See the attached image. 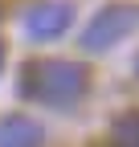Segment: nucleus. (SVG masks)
I'll list each match as a JSON object with an SVG mask.
<instances>
[{
    "label": "nucleus",
    "instance_id": "2",
    "mask_svg": "<svg viewBox=\"0 0 139 147\" xmlns=\"http://www.w3.org/2000/svg\"><path fill=\"white\" fill-rule=\"evenodd\" d=\"M135 29H139V4H131V0H111L82 29V49L86 53H107L123 37H131Z\"/></svg>",
    "mask_w": 139,
    "mask_h": 147
},
{
    "label": "nucleus",
    "instance_id": "1",
    "mask_svg": "<svg viewBox=\"0 0 139 147\" xmlns=\"http://www.w3.org/2000/svg\"><path fill=\"white\" fill-rule=\"evenodd\" d=\"M90 90V74L78 61H29L16 78V94L45 106H74Z\"/></svg>",
    "mask_w": 139,
    "mask_h": 147
},
{
    "label": "nucleus",
    "instance_id": "4",
    "mask_svg": "<svg viewBox=\"0 0 139 147\" xmlns=\"http://www.w3.org/2000/svg\"><path fill=\"white\" fill-rule=\"evenodd\" d=\"M45 131L29 115H4L0 119V147H41Z\"/></svg>",
    "mask_w": 139,
    "mask_h": 147
},
{
    "label": "nucleus",
    "instance_id": "6",
    "mask_svg": "<svg viewBox=\"0 0 139 147\" xmlns=\"http://www.w3.org/2000/svg\"><path fill=\"white\" fill-rule=\"evenodd\" d=\"M0 65H4V41H0Z\"/></svg>",
    "mask_w": 139,
    "mask_h": 147
},
{
    "label": "nucleus",
    "instance_id": "3",
    "mask_svg": "<svg viewBox=\"0 0 139 147\" xmlns=\"http://www.w3.org/2000/svg\"><path fill=\"white\" fill-rule=\"evenodd\" d=\"M70 25H74V4H70V0H49V4H37V8L25 16L29 41H53V37H61Z\"/></svg>",
    "mask_w": 139,
    "mask_h": 147
},
{
    "label": "nucleus",
    "instance_id": "5",
    "mask_svg": "<svg viewBox=\"0 0 139 147\" xmlns=\"http://www.w3.org/2000/svg\"><path fill=\"white\" fill-rule=\"evenodd\" d=\"M111 147H139V110H123L111 123Z\"/></svg>",
    "mask_w": 139,
    "mask_h": 147
}]
</instances>
